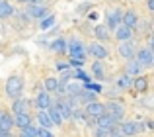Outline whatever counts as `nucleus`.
<instances>
[{
    "label": "nucleus",
    "mask_w": 154,
    "mask_h": 137,
    "mask_svg": "<svg viewBox=\"0 0 154 137\" xmlns=\"http://www.w3.org/2000/svg\"><path fill=\"white\" fill-rule=\"evenodd\" d=\"M66 49L68 53H70V63L74 67H80L84 65V61H86V49H84L82 41H78V39H70V41L66 43Z\"/></svg>",
    "instance_id": "obj_1"
},
{
    "label": "nucleus",
    "mask_w": 154,
    "mask_h": 137,
    "mask_svg": "<svg viewBox=\"0 0 154 137\" xmlns=\"http://www.w3.org/2000/svg\"><path fill=\"white\" fill-rule=\"evenodd\" d=\"M22 92H23V78L20 75H14L6 80V94L10 98H22Z\"/></svg>",
    "instance_id": "obj_2"
},
{
    "label": "nucleus",
    "mask_w": 154,
    "mask_h": 137,
    "mask_svg": "<svg viewBox=\"0 0 154 137\" xmlns=\"http://www.w3.org/2000/svg\"><path fill=\"white\" fill-rule=\"evenodd\" d=\"M103 112L107 116H111L115 122H121L123 116H125V110H123V106H121L119 102H107V104H103Z\"/></svg>",
    "instance_id": "obj_3"
},
{
    "label": "nucleus",
    "mask_w": 154,
    "mask_h": 137,
    "mask_svg": "<svg viewBox=\"0 0 154 137\" xmlns=\"http://www.w3.org/2000/svg\"><path fill=\"white\" fill-rule=\"evenodd\" d=\"M137 63H139L143 68H150L154 65V55H152V49H139L137 53Z\"/></svg>",
    "instance_id": "obj_4"
},
{
    "label": "nucleus",
    "mask_w": 154,
    "mask_h": 137,
    "mask_svg": "<svg viewBox=\"0 0 154 137\" xmlns=\"http://www.w3.org/2000/svg\"><path fill=\"white\" fill-rule=\"evenodd\" d=\"M27 18L33 20H43L45 16H49V10H47L43 4H27Z\"/></svg>",
    "instance_id": "obj_5"
},
{
    "label": "nucleus",
    "mask_w": 154,
    "mask_h": 137,
    "mask_svg": "<svg viewBox=\"0 0 154 137\" xmlns=\"http://www.w3.org/2000/svg\"><path fill=\"white\" fill-rule=\"evenodd\" d=\"M121 24H123V26H127L129 30L135 31V27L139 26V16H137V12L135 10L123 12V14H121Z\"/></svg>",
    "instance_id": "obj_6"
},
{
    "label": "nucleus",
    "mask_w": 154,
    "mask_h": 137,
    "mask_svg": "<svg viewBox=\"0 0 154 137\" xmlns=\"http://www.w3.org/2000/svg\"><path fill=\"white\" fill-rule=\"evenodd\" d=\"M121 14L123 12L121 10H109V12H105V22H107V30H115V27H119L121 26Z\"/></svg>",
    "instance_id": "obj_7"
},
{
    "label": "nucleus",
    "mask_w": 154,
    "mask_h": 137,
    "mask_svg": "<svg viewBox=\"0 0 154 137\" xmlns=\"http://www.w3.org/2000/svg\"><path fill=\"white\" fill-rule=\"evenodd\" d=\"M86 51L92 55L94 59H98V61H102V59L107 57V49L102 45V43H90V45L86 47Z\"/></svg>",
    "instance_id": "obj_8"
},
{
    "label": "nucleus",
    "mask_w": 154,
    "mask_h": 137,
    "mask_svg": "<svg viewBox=\"0 0 154 137\" xmlns=\"http://www.w3.org/2000/svg\"><path fill=\"white\" fill-rule=\"evenodd\" d=\"M53 104V100H51V94L49 92H45V90H41L37 94V98H35V106L39 108V110H47Z\"/></svg>",
    "instance_id": "obj_9"
},
{
    "label": "nucleus",
    "mask_w": 154,
    "mask_h": 137,
    "mask_svg": "<svg viewBox=\"0 0 154 137\" xmlns=\"http://www.w3.org/2000/svg\"><path fill=\"white\" fill-rule=\"evenodd\" d=\"M14 127V118L10 112H0V131H10Z\"/></svg>",
    "instance_id": "obj_10"
},
{
    "label": "nucleus",
    "mask_w": 154,
    "mask_h": 137,
    "mask_svg": "<svg viewBox=\"0 0 154 137\" xmlns=\"http://www.w3.org/2000/svg\"><path fill=\"white\" fill-rule=\"evenodd\" d=\"M102 114H103V104H100L98 100L86 104V116H90V118H98V116H102Z\"/></svg>",
    "instance_id": "obj_11"
},
{
    "label": "nucleus",
    "mask_w": 154,
    "mask_h": 137,
    "mask_svg": "<svg viewBox=\"0 0 154 137\" xmlns=\"http://www.w3.org/2000/svg\"><path fill=\"white\" fill-rule=\"evenodd\" d=\"M119 53H121V57L123 59H133L135 57V47H133V43L131 41H121V45H119Z\"/></svg>",
    "instance_id": "obj_12"
},
{
    "label": "nucleus",
    "mask_w": 154,
    "mask_h": 137,
    "mask_svg": "<svg viewBox=\"0 0 154 137\" xmlns=\"http://www.w3.org/2000/svg\"><path fill=\"white\" fill-rule=\"evenodd\" d=\"M14 126L20 127V129H26V127H29V126H31V116H29V112H27V114H16Z\"/></svg>",
    "instance_id": "obj_13"
},
{
    "label": "nucleus",
    "mask_w": 154,
    "mask_h": 137,
    "mask_svg": "<svg viewBox=\"0 0 154 137\" xmlns=\"http://www.w3.org/2000/svg\"><path fill=\"white\" fill-rule=\"evenodd\" d=\"M12 110H14V114H27V110H29V100H26V98H16Z\"/></svg>",
    "instance_id": "obj_14"
},
{
    "label": "nucleus",
    "mask_w": 154,
    "mask_h": 137,
    "mask_svg": "<svg viewBox=\"0 0 154 137\" xmlns=\"http://www.w3.org/2000/svg\"><path fill=\"white\" fill-rule=\"evenodd\" d=\"M115 37L119 39V41H131L133 30H129L127 26H123V24H121L119 27H115Z\"/></svg>",
    "instance_id": "obj_15"
},
{
    "label": "nucleus",
    "mask_w": 154,
    "mask_h": 137,
    "mask_svg": "<svg viewBox=\"0 0 154 137\" xmlns=\"http://www.w3.org/2000/svg\"><path fill=\"white\" fill-rule=\"evenodd\" d=\"M47 114H49V118H51V122H53V126H60L63 123V116H60V112L57 110V106L55 104H51L49 108H47Z\"/></svg>",
    "instance_id": "obj_16"
},
{
    "label": "nucleus",
    "mask_w": 154,
    "mask_h": 137,
    "mask_svg": "<svg viewBox=\"0 0 154 137\" xmlns=\"http://www.w3.org/2000/svg\"><path fill=\"white\" fill-rule=\"evenodd\" d=\"M96 123H98V127H105V129H109V127L117 126V122L111 118V116H107L105 112H103L102 116H98V122H96Z\"/></svg>",
    "instance_id": "obj_17"
},
{
    "label": "nucleus",
    "mask_w": 154,
    "mask_h": 137,
    "mask_svg": "<svg viewBox=\"0 0 154 137\" xmlns=\"http://www.w3.org/2000/svg\"><path fill=\"white\" fill-rule=\"evenodd\" d=\"M14 12H16V10H14V6H12L10 2H6V0H0V20L10 18Z\"/></svg>",
    "instance_id": "obj_18"
},
{
    "label": "nucleus",
    "mask_w": 154,
    "mask_h": 137,
    "mask_svg": "<svg viewBox=\"0 0 154 137\" xmlns=\"http://www.w3.org/2000/svg\"><path fill=\"white\" fill-rule=\"evenodd\" d=\"M55 106H57V110L60 112L63 119H68V118L72 116V110H70V104H68V102H64V100H59V102H57Z\"/></svg>",
    "instance_id": "obj_19"
},
{
    "label": "nucleus",
    "mask_w": 154,
    "mask_h": 137,
    "mask_svg": "<svg viewBox=\"0 0 154 137\" xmlns=\"http://www.w3.org/2000/svg\"><path fill=\"white\" fill-rule=\"evenodd\" d=\"M119 131L123 135H129V137H131V135H137V123L135 122H123L119 126Z\"/></svg>",
    "instance_id": "obj_20"
},
{
    "label": "nucleus",
    "mask_w": 154,
    "mask_h": 137,
    "mask_svg": "<svg viewBox=\"0 0 154 137\" xmlns=\"http://www.w3.org/2000/svg\"><path fill=\"white\" fill-rule=\"evenodd\" d=\"M37 122H39V126L45 127V129H51V126H53V122H51L49 114H47L45 110H39V114H37Z\"/></svg>",
    "instance_id": "obj_21"
},
{
    "label": "nucleus",
    "mask_w": 154,
    "mask_h": 137,
    "mask_svg": "<svg viewBox=\"0 0 154 137\" xmlns=\"http://www.w3.org/2000/svg\"><path fill=\"white\" fill-rule=\"evenodd\" d=\"M140 71H143V67L137 63V59H129V61H127V75L129 76H131V75H137V76H139Z\"/></svg>",
    "instance_id": "obj_22"
},
{
    "label": "nucleus",
    "mask_w": 154,
    "mask_h": 137,
    "mask_svg": "<svg viewBox=\"0 0 154 137\" xmlns=\"http://www.w3.org/2000/svg\"><path fill=\"white\" fill-rule=\"evenodd\" d=\"M131 86L135 88V90H139V92H146L148 82H146V78H144V76H137V78L131 82Z\"/></svg>",
    "instance_id": "obj_23"
},
{
    "label": "nucleus",
    "mask_w": 154,
    "mask_h": 137,
    "mask_svg": "<svg viewBox=\"0 0 154 137\" xmlns=\"http://www.w3.org/2000/svg\"><path fill=\"white\" fill-rule=\"evenodd\" d=\"M51 49L55 51V53H64V51H66V39H63V37H57L55 41L51 43Z\"/></svg>",
    "instance_id": "obj_24"
},
{
    "label": "nucleus",
    "mask_w": 154,
    "mask_h": 137,
    "mask_svg": "<svg viewBox=\"0 0 154 137\" xmlns=\"http://www.w3.org/2000/svg\"><path fill=\"white\" fill-rule=\"evenodd\" d=\"M55 22H57V18H55L53 14H49V16H45V18L41 20L39 27H41L43 31H45V30H53V27H55Z\"/></svg>",
    "instance_id": "obj_25"
},
{
    "label": "nucleus",
    "mask_w": 154,
    "mask_h": 137,
    "mask_svg": "<svg viewBox=\"0 0 154 137\" xmlns=\"http://www.w3.org/2000/svg\"><path fill=\"white\" fill-rule=\"evenodd\" d=\"M94 33H96V37H98L100 41H107V39H109V30L105 26H96Z\"/></svg>",
    "instance_id": "obj_26"
},
{
    "label": "nucleus",
    "mask_w": 154,
    "mask_h": 137,
    "mask_svg": "<svg viewBox=\"0 0 154 137\" xmlns=\"http://www.w3.org/2000/svg\"><path fill=\"white\" fill-rule=\"evenodd\" d=\"M82 102H86V104H90V102H96V92L94 90H82L80 92V96H78Z\"/></svg>",
    "instance_id": "obj_27"
},
{
    "label": "nucleus",
    "mask_w": 154,
    "mask_h": 137,
    "mask_svg": "<svg viewBox=\"0 0 154 137\" xmlns=\"http://www.w3.org/2000/svg\"><path fill=\"white\" fill-rule=\"evenodd\" d=\"M92 72H94V76L98 80L103 78V67H102V61H96L94 65H92Z\"/></svg>",
    "instance_id": "obj_28"
},
{
    "label": "nucleus",
    "mask_w": 154,
    "mask_h": 137,
    "mask_svg": "<svg viewBox=\"0 0 154 137\" xmlns=\"http://www.w3.org/2000/svg\"><path fill=\"white\" fill-rule=\"evenodd\" d=\"M57 86H59V80L57 78H47L45 80V92H57Z\"/></svg>",
    "instance_id": "obj_29"
},
{
    "label": "nucleus",
    "mask_w": 154,
    "mask_h": 137,
    "mask_svg": "<svg viewBox=\"0 0 154 137\" xmlns=\"http://www.w3.org/2000/svg\"><path fill=\"white\" fill-rule=\"evenodd\" d=\"M131 82H133V80H131V76H129V75H125V76H121V78L117 80V86H119L121 90H125V88H131Z\"/></svg>",
    "instance_id": "obj_30"
},
{
    "label": "nucleus",
    "mask_w": 154,
    "mask_h": 137,
    "mask_svg": "<svg viewBox=\"0 0 154 137\" xmlns=\"http://www.w3.org/2000/svg\"><path fill=\"white\" fill-rule=\"evenodd\" d=\"M20 137H37V127L29 126V127H26V129H22V135Z\"/></svg>",
    "instance_id": "obj_31"
},
{
    "label": "nucleus",
    "mask_w": 154,
    "mask_h": 137,
    "mask_svg": "<svg viewBox=\"0 0 154 137\" xmlns=\"http://www.w3.org/2000/svg\"><path fill=\"white\" fill-rule=\"evenodd\" d=\"M96 137H111V133H109V129H105V127H98V129H96Z\"/></svg>",
    "instance_id": "obj_32"
},
{
    "label": "nucleus",
    "mask_w": 154,
    "mask_h": 137,
    "mask_svg": "<svg viewBox=\"0 0 154 137\" xmlns=\"http://www.w3.org/2000/svg\"><path fill=\"white\" fill-rule=\"evenodd\" d=\"M37 137H55L51 133V129H45V127H39L37 129Z\"/></svg>",
    "instance_id": "obj_33"
},
{
    "label": "nucleus",
    "mask_w": 154,
    "mask_h": 137,
    "mask_svg": "<svg viewBox=\"0 0 154 137\" xmlns=\"http://www.w3.org/2000/svg\"><path fill=\"white\" fill-rule=\"evenodd\" d=\"M66 63H57V68H59V71H66Z\"/></svg>",
    "instance_id": "obj_34"
},
{
    "label": "nucleus",
    "mask_w": 154,
    "mask_h": 137,
    "mask_svg": "<svg viewBox=\"0 0 154 137\" xmlns=\"http://www.w3.org/2000/svg\"><path fill=\"white\" fill-rule=\"evenodd\" d=\"M146 6H148L150 12H154V0H146Z\"/></svg>",
    "instance_id": "obj_35"
},
{
    "label": "nucleus",
    "mask_w": 154,
    "mask_h": 137,
    "mask_svg": "<svg viewBox=\"0 0 154 137\" xmlns=\"http://www.w3.org/2000/svg\"><path fill=\"white\" fill-rule=\"evenodd\" d=\"M88 8H90V4H80V6H78V12H82V10H88Z\"/></svg>",
    "instance_id": "obj_36"
},
{
    "label": "nucleus",
    "mask_w": 154,
    "mask_h": 137,
    "mask_svg": "<svg viewBox=\"0 0 154 137\" xmlns=\"http://www.w3.org/2000/svg\"><path fill=\"white\" fill-rule=\"evenodd\" d=\"M26 4H43V0H26Z\"/></svg>",
    "instance_id": "obj_37"
},
{
    "label": "nucleus",
    "mask_w": 154,
    "mask_h": 137,
    "mask_svg": "<svg viewBox=\"0 0 154 137\" xmlns=\"http://www.w3.org/2000/svg\"><path fill=\"white\" fill-rule=\"evenodd\" d=\"M0 137H12L10 131H0Z\"/></svg>",
    "instance_id": "obj_38"
},
{
    "label": "nucleus",
    "mask_w": 154,
    "mask_h": 137,
    "mask_svg": "<svg viewBox=\"0 0 154 137\" xmlns=\"http://www.w3.org/2000/svg\"><path fill=\"white\" fill-rule=\"evenodd\" d=\"M16 2H26V0H16Z\"/></svg>",
    "instance_id": "obj_39"
},
{
    "label": "nucleus",
    "mask_w": 154,
    "mask_h": 137,
    "mask_svg": "<svg viewBox=\"0 0 154 137\" xmlns=\"http://www.w3.org/2000/svg\"><path fill=\"white\" fill-rule=\"evenodd\" d=\"M115 137H121V135H115Z\"/></svg>",
    "instance_id": "obj_40"
}]
</instances>
